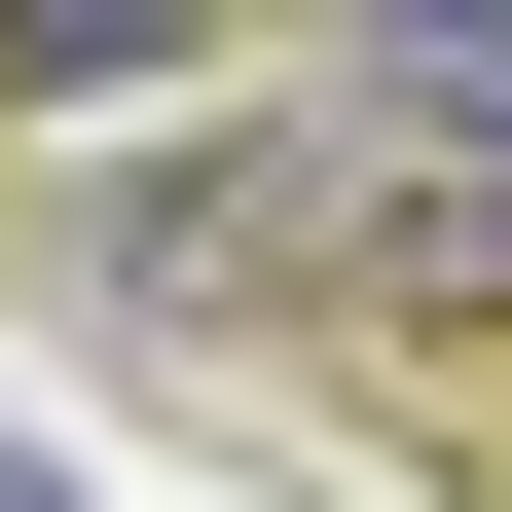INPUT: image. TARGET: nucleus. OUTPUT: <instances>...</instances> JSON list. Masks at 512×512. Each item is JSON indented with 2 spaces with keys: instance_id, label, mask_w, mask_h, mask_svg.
Here are the masks:
<instances>
[{
  "instance_id": "obj_1",
  "label": "nucleus",
  "mask_w": 512,
  "mask_h": 512,
  "mask_svg": "<svg viewBox=\"0 0 512 512\" xmlns=\"http://www.w3.org/2000/svg\"><path fill=\"white\" fill-rule=\"evenodd\" d=\"M0 512H74V476H37V439H0Z\"/></svg>"
}]
</instances>
